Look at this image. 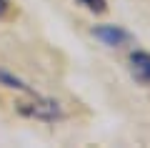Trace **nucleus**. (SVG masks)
<instances>
[{
	"label": "nucleus",
	"instance_id": "2",
	"mask_svg": "<svg viewBox=\"0 0 150 148\" xmlns=\"http://www.w3.org/2000/svg\"><path fill=\"white\" fill-rule=\"evenodd\" d=\"M93 35L108 48H123V45H128V43H133V33L125 30L123 25H112V23H108V25H95L93 28Z\"/></svg>",
	"mask_w": 150,
	"mask_h": 148
},
{
	"label": "nucleus",
	"instance_id": "4",
	"mask_svg": "<svg viewBox=\"0 0 150 148\" xmlns=\"http://www.w3.org/2000/svg\"><path fill=\"white\" fill-rule=\"evenodd\" d=\"M0 85H5V88H15V90H25V93H35V90L30 88V85L25 83L23 78H18L15 73H10V70H5L3 65H0Z\"/></svg>",
	"mask_w": 150,
	"mask_h": 148
},
{
	"label": "nucleus",
	"instance_id": "3",
	"mask_svg": "<svg viewBox=\"0 0 150 148\" xmlns=\"http://www.w3.org/2000/svg\"><path fill=\"white\" fill-rule=\"evenodd\" d=\"M130 75L138 83L150 85V53H145V50H133L130 53Z\"/></svg>",
	"mask_w": 150,
	"mask_h": 148
},
{
	"label": "nucleus",
	"instance_id": "5",
	"mask_svg": "<svg viewBox=\"0 0 150 148\" xmlns=\"http://www.w3.org/2000/svg\"><path fill=\"white\" fill-rule=\"evenodd\" d=\"M80 3L93 13H105L108 10V0H80Z\"/></svg>",
	"mask_w": 150,
	"mask_h": 148
},
{
	"label": "nucleus",
	"instance_id": "6",
	"mask_svg": "<svg viewBox=\"0 0 150 148\" xmlns=\"http://www.w3.org/2000/svg\"><path fill=\"white\" fill-rule=\"evenodd\" d=\"M8 13H10V3L8 0H0V18H5Z\"/></svg>",
	"mask_w": 150,
	"mask_h": 148
},
{
	"label": "nucleus",
	"instance_id": "1",
	"mask_svg": "<svg viewBox=\"0 0 150 148\" xmlns=\"http://www.w3.org/2000/svg\"><path fill=\"white\" fill-rule=\"evenodd\" d=\"M18 113L25 118H35V121H45V123H55L65 116L63 106L53 98H40L38 93H33V101H23L18 103Z\"/></svg>",
	"mask_w": 150,
	"mask_h": 148
}]
</instances>
